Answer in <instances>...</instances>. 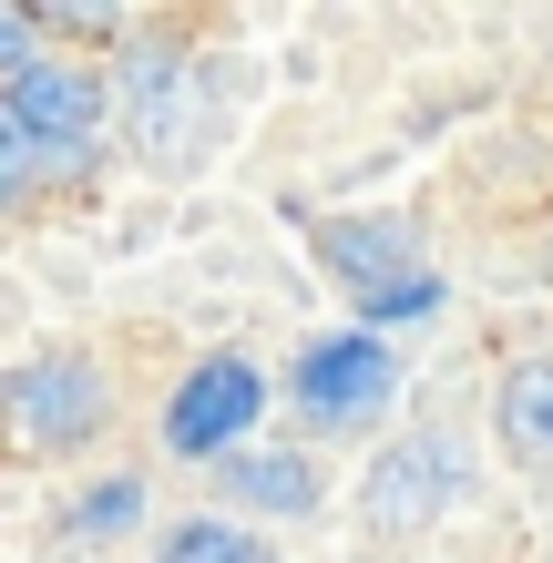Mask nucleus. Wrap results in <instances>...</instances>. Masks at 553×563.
Here are the masks:
<instances>
[{"label": "nucleus", "mask_w": 553, "mask_h": 563, "mask_svg": "<svg viewBox=\"0 0 553 563\" xmlns=\"http://www.w3.org/2000/svg\"><path fill=\"white\" fill-rule=\"evenodd\" d=\"M92 123H103V82H92L82 62H31L21 82H0V134H21L52 164H82Z\"/></svg>", "instance_id": "7ed1b4c3"}, {"label": "nucleus", "mask_w": 553, "mask_h": 563, "mask_svg": "<svg viewBox=\"0 0 553 563\" xmlns=\"http://www.w3.org/2000/svg\"><path fill=\"white\" fill-rule=\"evenodd\" d=\"M308 246H318V267L349 277V297H389V287H410V277H431L420 267V225L410 216H318L308 225Z\"/></svg>", "instance_id": "423d86ee"}, {"label": "nucleus", "mask_w": 553, "mask_h": 563, "mask_svg": "<svg viewBox=\"0 0 553 563\" xmlns=\"http://www.w3.org/2000/svg\"><path fill=\"white\" fill-rule=\"evenodd\" d=\"M215 492L236 512H318V461L308 451H236V461H215Z\"/></svg>", "instance_id": "6e6552de"}, {"label": "nucleus", "mask_w": 553, "mask_h": 563, "mask_svg": "<svg viewBox=\"0 0 553 563\" xmlns=\"http://www.w3.org/2000/svg\"><path fill=\"white\" fill-rule=\"evenodd\" d=\"M103 420H113V379L92 358L52 349V358H21L11 369V430L31 451H82V441H103Z\"/></svg>", "instance_id": "f03ea898"}, {"label": "nucleus", "mask_w": 553, "mask_h": 563, "mask_svg": "<svg viewBox=\"0 0 553 563\" xmlns=\"http://www.w3.org/2000/svg\"><path fill=\"white\" fill-rule=\"evenodd\" d=\"M134 522H144V482H134V472L92 482L82 503H73V533H82V543H113V533H134Z\"/></svg>", "instance_id": "9b49d317"}, {"label": "nucleus", "mask_w": 553, "mask_h": 563, "mask_svg": "<svg viewBox=\"0 0 553 563\" xmlns=\"http://www.w3.org/2000/svg\"><path fill=\"white\" fill-rule=\"evenodd\" d=\"M451 492H462V451H451L441 430H420V441H400V451H379V461H369V482H360V522H369L379 543L431 533Z\"/></svg>", "instance_id": "20e7f679"}, {"label": "nucleus", "mask_w": 553, "mask_h": 563, "mask_svg": "<svg viewBox=\"0 0 553 563\" xmlns=\"http://www.w3.org/2000/svg\"><path fill=\"white\" fill-rule=\"evenodd\" d=\"M256 410H267V369H256L246 349H215V358H195V369L175 379L165 451H185V461H236L246 430H256Z\"/></svg>", "instance_id": "f257e3e1"}, {"label": "nucleus", "mask_w": 553, "mask_h": 563, "mask_svg": "<svg viewBox=\"0 0 553 563\" xmlns=\"http://www.w3.org/2000/svg\"><path fill=\"white\" fill-rule=\"evenodd\" d=\"M154 563H277V543H256L246 522H215V512H195V522H175V533L154 543Z\"/></svg>", "instance_id": "9d476101"}, {"label": "nucleus", "mask_w": 553, "mask_h": 563, "mask_svg": "<svg viewBox=\"0 0 553 563\" xmlns=\"http://www.w3.org/2000/svg\"><path fill=\"white\" fill-rule=\"evenodd\" d=\"M389 389H400V358H389L369 328H349V339H318V349L298 358V410H308L318 430H360V420H379V410H389Z\"/></svg>", "instance_id": "39448f33"}, {"label": "nucleus", "mask_w": 553, "mask_h": 563, "mask_svg": "<svg viewBox=\"0 0 553 563\" xmlns=\"http://www.w3.org/2000/svg\"><path fill=\"white\" fill-rule=\"evenodd\" d=\"M493 441L523 461V472H553V358H512L493 389Z\"/></svg>", "instance_id": "0eeeda50"}, {"label": "nucleus", "mask_w": 553, "mask_h": 563, "mask_svg": "<svg viewBox=\"0 0 553 563\" xmlns=\"http://www.w3.org/2000/svg\"><path fill=\"white\" fill-rule=\"evenodd\" d=\"M42 21H52V31H92V42H113V31H123V11H113V0H52Z\"/></svg>", "instance_id": "ddd939ff"}, {"label": "nucleus", "mask_w": 553, "mask_h": 563, "mask_svg": "<svg viewBox=\"0 0 553 563\" xmlns=\"http://www.w3.org/2000/svg\"><path fill=\"white\" fill-rule=\"evenodd\" d=\"M175 103H185V62H175L165 42H134V52H123V123H134L144 154H165Z\"/></svg>", "instance_id": "1a4fd4ad"}, {"label": "nucleus", "mask_w": 553, "mask_h": 563, "mask_svg": "<svg viewBox=\"0 0 553 563\" xmlns=\"http://www.w3.org/2000/svg\"><path fill=\"white\" fill-rule=\"evenodd\" d=\"M369 318H379V328H400V318H441V277H410V287L369 297Z\"/></svg>", "instance_id": "f8f14e48"}]
</instances>
